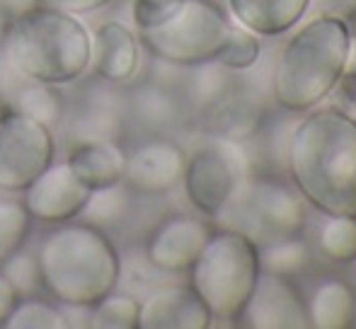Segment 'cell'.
<instances>
[{"label": "cell", "instance_id": "cell-18", "mask_svg": "<svg viewBox=\"0 0 356 329\" xmlns=\"http://www.w3.org/2000/svg\"><path fill=\"white\" fill-rule=\"evenodd\" d=\"M310 327L315 329H354L356 291L339 276H325L315 283L305 301Z\"/></svg>", "mask_w": 356, "mask_h": 329}, {"label": "cell", "instance_id": "cell-36", "mask_svg": "<svg viewBox=\"0 0 356 329\" xmlns=\"http://www.w3.org/2000/svg\"><path fill=\"white\" fill-rule=\"evenodd\" d=\"M8 109H10V107H8V104L3 102V97H0V117H3V114L8 112Z\"/></svg>", "mask_w": 356, "mask_h": 329}, {"label": "cell", "instance_id": "cell-14", "mask_svg": "<svg viewBox=\"0 0 356 329\" xmlns=\"http://www.w3.org/2000/svg\"><path fill=\"white\" fill-rule=\"evenodd\" d=\"M213 315L192 286H168L141 303L138 329H209Z\"/></svg>", "mask_w": 356, "mask_h": 329}, {"label": "cell", "instance_id": "cell-20", "mask_svg": "<svg viewBox=\"0 0 356 329\" xmlns=\"http://www.w3.org/2000/svg\"><path fill=\"white\" fill-rule=\"evenodd\" d=\"M63 104H66V99L61 94V87L47 83H32V81H22L13 99V109L47 124L49 128L61 124Z\"/></svg>", "mask_w": 356, "mask_h": 329}, {"label": "cell", "instance_id": "cell-13", "mask_svg": "<svg viewBox=\"0 0 356 329\" xmlns=\"http://www.w3.org/2000/svg\"><path fill=\"white\" fill-rule=\"evenodd\" d=\"M92 61L90 68L107 85H127L136 78L141 66V42L136 32L119 19H107L90 32Z\"/></svg>", "mask_w": 356, "mask_h": 329}, {"label": "cell", "instance_id": "cell-24", "mask_svg": "<svg viewBox=\"0 0 356 329\" xmlns=\"http://www.w3.org/2000/svg\"><path fill=\"white\" fill-rule=\"evenodd\" d=\"M318 245L325 257L332 262H356V218L327 216L318 230Z\"/></svg>", "mask_w": 356, "mask_h": 329}, {"label": "cell", "instance_id": "cell-33", "mask_svg": "<svg viewBox=\"0 0 356 329\" xmlns=\"http://www.w3.org/2000/svg\"><path fill=\"white\" fill-rule=\"evenodd\" d=\"M19 298L22 296H19L17 288L13 286V281L0 271V327L5 325V320L10 317V312H13V307L17 305Z\"/></svg>", "mask_w": 356, "mask_h": 329}, {"label": "cell", "instance_id": "cell-2", "mask_svg": "<svg viewBox=\"0 0 356 329\" xmlns=\"http://www.w3.org/2000/svg\"><path fill=\"white\" fill-rule=\"evenodd\" d=\"M42 288L51 301L73 310H88L117 291L122 257L104 228L83 218L54 226L37 247Z\"/></svg>", "mask_w": 356, "mask_h": 329}, {"label": "cell", "instance_id": "cell-6", "mask_svg": "<svg viewBox=\"0 0 356 329\" xmlns=\"http://www.w3.org/2000/svg\"><path fill=\"white\" fill-rule=\"evenodd\" d=\"M233 22L213 0H184L172 19L138 34L153 58L170 66L197 68L211 63L223 51Z\"/></svg>", "mask_w": 356, "mask_h": 329}, {"label": "cell", "instance_id": "cell-5", "mask_svg": "<svg viewBox=\"0 0 356 329\" xmlns=\"http://www.w3.org/2000/svg\"><path fill=\"white\" fill-rule=\"evenodd\" d=\"M187 273L213 320L238 325L262 273L259 247L240 230H216Z\"/></svg>", "mask_w": 356, "mask_h": 329}, {"label": "cell", "instance_id": "cell-11", "mask_svg": "<svg viewBox=\"0 0 356 329\" xmlns=\"http://www.w3.org/2000/svg\"><path fill=\"white\" fill-rule=\"evenodd\" d=\"M240 325L254 329H305L310 327V320L296 283L289 276L262 271Z\"/></svg>", "mask_w": 356, "mask_h": 329}, {"label": "cell", "instance_id": "cell-22", "mask_svg": "<svg viewBox=\"0 0 356 329\" xmlns=\"http://www.w3.org/2000/svg\"><path fill=\"white\" fill-rule=\"evenodd\" d=\"M141 320V303L134 296L112 291L99 303L88 307L85 327L92 329H138Z\"/></svg>", "mask_w": 356, "mask_h": 329}, {"label": "cell", "instance_id": "cell-15", "mask_svg": "<svg viewBox=\"0 0 356 329\" xmlns=\"http://www.w3.org/2000/svg\"><path fill=\"white\" fill-rule=\"evenodd\" d=\"M66 164L90 189H107L124 182L127 148L117 138H80L71 146Z\"/></svg>", "mask_w": 356, "mask_h": 329}, {"label": "cell", "instance_id": "cell-27", "mask_svg": "<svg viewBox=\"0 0 356 329\" xmlns=\"http://www.w3.org/2000/svg\"><path fill=\"white\" fill-rule=\"evenodd\" d=\"M124 208H127V194H124V182H122L107 189H95V192L90 194L88 206L80 213V218L102 228L104 223L119 221Z\"/></svg>", "mask_w": 356, "mask_h": 329}, {"label": "cell", "instance_id": "cell-25", "mask_svg": "<svg viewBox=\"0 0 356 329\" xmlns=\"http://www.w3.org/2000/svg\"><path fill=\"white\" fill-rule=\"evenodd\" d=\"M259 58V39L254 32L233 24L230 29V37L225 42L223 51L218 53L216 63L225 71H248L257 63Z\"/></svg>", "mask_w": 356, "mask_h": 329}, {"label": "cell", "instance_id": "cell-31", "mask_svg": "<svg viewBox=\"0 0 356 329\" xmlns=\"http://www.w3.org/2000/svg\"><path fill=\"white\" fill-rule=\"evenodd\" d=\"M334 90H337V102H342L337 109H342V112H347L349 117L356 119V39L354 37H352V47H349L347 66H344Z\"/></svg>", "mask_w": 356, "mask_h": 329}, {"label": "cell", "instance_id": "cell-35", "mask_svg": "<svg viewBox=\"0 0 356 329\" xmlns=\"http://www.w3.org/2000/svg\"><path fill=\"white\" fill-rule=\"evenodd\" d=\"M8 257V252H5V245H3V237H0V262Z\"/></svg>", "mask_w": 356, "mask_h": 329}, {"label": "cell", "instance_id": "cell-32", "mask_svg": "<svg viewBox=\"0 0 356 329\" xmlns=\"http://www.w3.org/2000/svg\"><path fill=\"white\" fill-rule=\"evenodd\" d=\"M39 3L51 5V8L66 10V12H73V15H78V17H83V15H92V12H97V10L107 8L114 0H39Z\"/></svg>", "mask_w": 356, "mask_h": 329}, {"label": "cell", "instance_id": "cell-1", "mask_svg": "<svg viewBox=\"0 0 356 329\" xmlns=\"http://www.w3.org/2000/svg\"><path fill=\"white\" fill-rule=\"evenodd\" d=\"M298 194L325 216L356 218V119L337 107L303 117L286 148Z\"/></svg>", "mask_w": 356, "mask_h": 329}, {"label": "cell", "instance_id": "cell-3", "mask_svg": "<svg viewBox=\"0 0 356 329\" xmlns=\"http://www.w3.org/2000/svg\"><path fill=\"white\" fill-rule=\"evenodd\" d=\"M3 58L22 81L63 87L90 71L92 39L78 15L37 3L13 17Z\"/></svg>", "mask_w": 356, "mask_h": 329}, {"label": "cell", "instance_id": "cell-16", "mask_svg": "<svg viewBox=\"0 0 356 329\" xmlns=\"http://www.w3.org/2000/svg\"><path fill=\"white\" fill-rule=\"evenodd\" d=\"M250 208L254 218L277 237L300 235L305 230V206L298 189L274 179H259L250 187Z\"/></svg>", "mask_w": 356, "mask_h": 329}, {"label": "cell", "instance_id": "cell-4", "mask_svg": "<svg viewBox=\"0 0 356 329\" xmlns=\"http://www.w3.org/2000/svg\"><path fill=\"white\" fill-rule=\"evenodd\" d=\"M352 29L337 15H320L298 29L274 68V99L286 112H310L334 92L347 66Z\"/></svg>", "mask_w": 356, "mask_h": 329}, {"label": "cell", "instance_id": "cell-10", "mask_svg": "<svg viewBox=\"0 0 356 329\" xmlns=\"http://www.w3.org/2000/svg\"><path fill=\"white\" fill-rule=\"evenodd\" d=\"M211 233V226L202 218L175 213L150 230L145 240V259L158 271L184 273L199 257Z\"/></svg>", "mask_w": 356, "mask_h": 329}, {"label": "cell", "instance_id": "cell-17", "mask_svg": "<svg viewBox=\"0 0 356 329\" xmlns=\"http://www.w3.org/2000/svg\"><path fill=\"white\" fill-rule=\"evenodd\" d=\"M308 5L310 0H228L235 22L257 37H277L289 32L303 19Z\"/></svg>", "mask_w": 356, "mask_h": 329}, {"label": "cell", "instance_id": "cell-7", "mask_svg": "<svg viewBox=\"0 0 356 329\" xmlns=\"http://www.w3.org/2000/svg\"><path fill=\"white\" fill-rule=\"evenodd\" d=\"M54 158V128L17 109H8L0 117V192L22 194Z\"/></svg>", "mask_w": 356, "mask_h": 329}, {"label": "cell", "instance_id": "cell-34", "mask_svg": "<svg viewBox=\"0 0 356 329\" xmlns=\"http://www.w3.org/2000/svg\"><path fill=\"white\" fill-rule=\"evenodd\" d=\"M13 17H15V15L10 12V10L5 8L3 3H0V47H3V39H5V34H8V29H10V22H13Z\"/></svg>", "mask_w": 356, "mask_h": 329}, {"label": "cell", "instance_id": "cell-19", "mask_svg": "<svg viewBox=\"0 0 356 329\" xmlns=\"http://www.w3.org/2000/svg\"><path fill=\"white\" fill-rule=\"evenodd\" d=\"M209 131L225 141H243L250 138L262 124V109L254 99L245 94L223 92L209 109Z\"/></svg>", "mask_w": 356, "mask_h": 329}, {"label": "cell", "instance_id": "cell-8", "mask_svg": "<svg viewBox=\"0 0 356 329\" xmlns=\"http://www.w3.org/2000/svg\"><path fill=\"white\" fill-rule=\"evenodd\" d=\"M240 174H243V162L235 141L220 138L218 143L199 148L187 158L182 184L192 206L204 216L216 218L233 201Z\"/></svg>", "mask_w": 356, "mask_h": 329}, {"label": "cell", "instance_id": "cell-29", "mask_svg": "<svg viewBox=\"0 0 356 329\" xmlns=\"http://www.w3.org/2000/svg\"><path fill=\"white\" fill-rule=\"evenodd\" d=\"M131 107L138 117L143 119L148 126H158V124L172 121L177 114V104L165 90L160 87H143L131 99Z\"/></svg>", "mask_w": 356, "mask_h": 329}, {"label": "cell", "instance_id": "cell-23", "mask_svg": "<svg viewBox=\"0 0 356 329\" xmlns=\"http://www.w3.org/2000/svg\"><path fill=\"white\" fill-rule=\"evenodd\" d=\"M310 264V249L300 240V235L279 237L277 242H269L264 249H259V267L267 273L279 276H296Z\"/></svg>", "mask_w": 356, "mask_h": 329}, {"label": "cell", "instance_id": "cell-21", "mask_svg": "<svg viewBox=\"0 0 356 329\" xmlns=\"http://www.w3.org/2000/svg\"><path fill=\"white\" fill-rule=\"evenodd\" d=\"M5 329H66L71 327L63 305L39 296H24L5 320Z\"/></svg>", "mask_w": 356, "mask_h": 329}, {"label": "cell", "instance_id": "cell-26", "mask_svg": "<svg viewBox=\"0 0 356 329\" xmlns=\"http://www.w3.org/2000/svg\"><path fill=\"white\" fill-rule=\"evenodd\" d=\"M0 271L13 281V286L17 288L19 296H39L44 293L42 288V276H39L37 267V254L27 252V249L17 247L15 252H10L0 264Z\"/></svg>", "mask_w": 356, "mask_h": 329}, {"label": "cell", "instance_id": "cell-30", "mask_svg": "<svg viewBox=\"0 0 356 329\" xmlns=\"http://www.w3.org/2000/svg\"><path fill=\"white\" fill-rule=\"evenodd\" d=\"M184 5V0H134L131 3V22L141 32L155 29L172 19L177 10Z\"/></svg>", "mask_w": 356, "mask_h": 329}, {"label": "cell", "instance_id": "cell-12", "mask_svg": "<svg viewBox=\"0 0 356 329\" xmlns=\"http://www.w3.org/2000/svg\"><path fill=\"white\" fill-rule=\"evenodd\" d=\"M187 153L170 138H148L127 151L124 187L138 194H168L182 184Z\"/></svg>", "mask_w": 356, "mask_h": 329}, {"label": "cell", "instance_id": "cell-28", "mask_svg": "<svg viewBox=\"0 0 356 329\" xmlns=\"http://www.w3.org/2000/svg\"><path fill=\"white\" fill-rule=\"evenodd\" d=\"M32 226L27 208H24L22 199H0V237H3L5 252H15L22 247L24 237Z\"/></svg>", "mask_w": 356, "mask_h": 329}, {"label": "cell", "instance_id": "cell-9", "mask_svg": "<svg viewBox=\"0 0 356 329\" xmlns=\"http://www.w3.org/2000/svg\"><path fill=\"white\" fill-rule=\"evenodd\" d=\"M90 194L92 192L75 177L66 162H51L22 192V203L32 221L58 226L80 218Z\"/></svg>", "mask_w": 356, "mask_h": 329}]
</instances>
